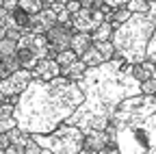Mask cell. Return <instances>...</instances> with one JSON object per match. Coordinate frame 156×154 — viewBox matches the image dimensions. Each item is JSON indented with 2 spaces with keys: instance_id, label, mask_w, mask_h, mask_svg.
<instances>
[{
  "instance_id": "13",
  "label": "cell",
  "mask_w": 156,
  "mask_h": 154,
  "mask_svg": "<svg viewBox=\"0 0 156 154\" xmlns=\"http://www.w3.org/2000/svg\"><path fill=\"white\" fill-rule=\"evenodd\" d=\"M91 46V37L87 33H72V39H69V50L80 59V54Z\"/></svg>"
},
{
  "instance_id": "10",
  "label": "cell",
  "mask_w": 156,
  "mask_h": 154,
  "mask_svg": "<svg viewBox=\"0 0 156 154\" xmlns=\"http://www.w3.org/2000/svg\"><path fill=\"white\" fill-rule=\"evenodd\" d=\"M52 26H56V15H54L50 9H44V11H39V13L30 15L28 28H26V30L37 33V35H46Z\"/></svg>"
},
{
  "instance_id": "23",
  "label": "cell",
  "mask_w": 156,
  "mask_h": 154,
  "mask_svg": "<svg viewBox=\"0 0 156 154\" xmlns=\"http://www.w3.org/2000/svg\"><path fill=\"white\" fill-rule=\"evenodd\" d=\"M54 61H56V65L58 67H67V65H72L74 61H78V56L67 48V50H61V52H56V56H54Z\"/></svg>"
},
{
  "instance_id": "11",
  "label": "cell",
  "mask_w": 156,
  "mask_h": 154,
  "mask_svg": "<svg viewBox=\"0 0 156 154\" xmlns=\"http://www.w3.org/2000/svg\"><path fill=\"white\" fill-rule=\"evenodd\" d=\"M30 74L37 81H52V78H56V76H61V67L56 65L54 59H41L30 70Z\"/></svg>"
},
{
  "instance_id": "40",
  "label": "cell",
  "mask_w": 156,
  "mask_h": 154,
  "mask_svg": "<svg viewBox=\"0 0 156 154\" xmlns=\"http://www.w3.org/2000/svg\"><path fill=\"white\" fill-rule=\"evenodd\" d=\"M5 37H7V28H0V41H2Z\"/></svg>"
},
{
  "instance_id": "21",
  "label": "cell",
  "mask_w": 156,
  "mask_h": 154,
  "mask_svg": "<svg viewBox=\"0 0 156 154\" xmlns=\"http://www.w3.org/2000/svg\"><path fill=\"white\" fill-rule=\"evenodd\" d=\"M130 15H132V13H130L126 7H124V9H115V11H113V13L106 17V22H111V26H113V28H117L119 24H124Z\"/></svg>"
},
{
  "instance_id": "19",
  "label": "cell",
  "mask_w": 156,
  "mask_h": 154,
  "mask_svg": "<svg viewBox=\"0 0 156 154\" xmlns=\"http://www.w3.org/2000/svg\"><path fill=\"white\" fill-rule=\"evenodd\" d=\"M80 61L87 65V67H98V65H102L104 61H102V56H100V52H98L93 46H89L83 54H80Z\"/></svg>"
},
{
  "instance_id": "5",
  "label": "cell",
  "mask_w": 156,
  "mask_h": 154,
  "mask_svg": "<svg viewBox=\"0 0 156 154\" xmlns=\"http://www.w3.org/2000/svg\"><path fill=\"white\" fill-rule=\"evenodd\" d=\"M30 139L52 154H78L85 148V134L76 126L61 124L48 134H30Z\"/></svg>"
},
{
  "instance_id": "26",
  "label": "cell",
  "mask_w": 156,
  "mask_h": 154,
  "mask_svg": "<svg viewBox=\"0 0 156 154\" xmlns=\"http://www.w3.org/2000/svg\"><path fill=\"white\" fill-rule=\"evenodd\" d=\"M145 61L147 63L156 61V37H150L147 44H145Z\"/></svg>"
},
{
  "instance_id": "17",
  "label": "cell",
  "mask_w": 156,
  "mask_h": 154,
  "mask_svg": "<svg viewBox=\"0 0 156 154\" xmlns=\"http://www.w3.org/2000/svg\"><path fill=\"white\" fill-rule=\"evenodd\" d=\"M111 35H113V26H111V22H106V20L98 26L95 30L89 33L91 44H95V41H111Z\"/></svg>"
},
{
  "instance_id": "7",
  "label": "cell",
  "mask_w": 156,
  "mask_h": 154,
  "mask_svg": "<svg viewBox=\"0 0 156 154\" xmlns=\"http://www.w3.org/2000/svg\"><path fill=\"white\" fill-rule=\"evenodd\" d=\"M102 22H104V15L100 11H91V9H78L69 17L72 33H87L89 35L91 30H95Z\"/></svg>"
},
{
  "instance_id": "31",
  "label": "cell",
  "mask_w": 156,
  "mask_h": 154,
  "mask_svg": "<svg viewBox=\"0 0 156 154\" xmlns=\"http://www.w3.org/2000/svg\"><path fill=\"white\" fill-rule=\"evenodd\" d=\"M39 152H41V148H39V145H37L33 139H30V141H28V143L22 148V154H39Z\"/></svg>"
},
{
  "instance_id": "22",
  "label": "cell",
  "mask_w": 156,
  "mask_h": 154,
  "mask_svg": "<svg viewBox=\"0 0 156 154\" xmlns=\"http://www.w3.org/2000/svg\"><path fill=\"white\" fill-rule=\"evenodd\" d=\"M91 46L100 52V56H102L104 63L111 61V59H115V50H113V44H111V41H95V44H91Z\"/></svg>"
},
{
  "instance_id": "2",
  "label": "cell",
  "mask_w": 156,
  "mask_h": 154,
  "mask_svg": "<svg viewBox=\"0 0 156 154\" xmlns=\"http://www.w3.org/2000/svg\"><path fill=\"white\" fill-rule=\"evenodd\" d=\"M83 104V91L69 78L56 76L52 81L33 78L17 95L13 120L28 134H48L61 126Z\"/></svg>"
},
{
  "instance_id": "24",
  "label": "cell",
  "mask_w": 156,
  "mask_h": 154,
  "mask_svg": "<svg viewBox=\"0 0 156 154\" xmlns=\"http://www.w3.org/2000/svg\"><path fill=\"white\" fill-rule=\"evenodd\" d=\"M152 5H156V2H152V0H128L126 9L130 13H147V9Z\"/></svg>"
},
{
  "instance_id": "42",
  "label": "cell",
  "mask_w": 156,
  "mask_h": 154,
  "mask_svg": "<svg viewBox=\"0 0 156 154\" xmlns=\"http://www.w3.org/2000/svg\"><path fill=\"white\" fill-rule=\"evenodd\" d=\"M39 154H52V152H50V150H44V148H41V152H39Z\"/></svg>"
},
{
  "instance_id": "37",
  "label": "cell",
  "mask_w": 156,
  "mask_h": 154,
  "mask_svg": "<svg viewBox=\"0 0 156 154\" xmlns=\"http://www.w3.org/2000/svg\"><path fill=\"white\" fill-rule=\"evenodd\" d=\"M7 17H9V13H7L2 7H0V28H5V26H7Z\"/></svg>"
},
{
  "instance_id": "8",
  "label": "cell",
  "mask_w": 156,
  "mask_h": 154,
  "mask_svg": "<svg viewBox=\"0 0 156 154\" xmlns=\"http://www.w3.org/2000/svg\"><path fill=\"white\" fill-rule=\"evenodd\" d=\"M30 81H33L30 70H17V72L9 74L7 78L0 81V93H5L7 98H11V95H20L28 87Z\"/></svg>"
},
{
  "instance_id": "16",
  "label": "cell",
  "mask_w": 156,
  "mask_h": 154,
  "mask_svg": "<svg viewBox=\"0 0 156 154\" xmlns=\"http://www.w3.org/2000/svg\"><path fill=\"white\" fill-rule=\"evenodd\" d=\"M85 70H87V65H85L80 59H78V61H74L72 65L61 67V76H63V78H69V81H74V83H76V81L85 74Z\"/></svg>"
},
{
  "instance_id": "29",
  "label": "cell",
  "mask_w": 156,
  "mask_h": 154,
  "mask_svg": "<svg viewBox=\"0 0 156 154\" xmlns=\"http://www.w3.org/2000/svg\"><path fill=\"white\" fill-rule=\"evenodd\" d=\"M80 2V9H91V11H98L102 5H104V0H78Z\"/></svg>"
},
{
  "instance_id": "20",
  "label": "cell",
  "mask_w": 156,
  "mask_h": 154,
  "mask_svg": "<svg viewBox=\"0 0 156 154\" xmlns=\"http://www.w3.org/2000/svg\"><path fill=\"white\" fill-rule=\"evenodd\" d=\"M17 9H22L28 15H35L44 11V0H17Z\"/></svg>"
},
{
  "instance_id": "3",
  "label": "cell",
  "mask_w": 156,
  "mask_h": 154,
  "mask_svg": "<svg viewBox=\"0 0 156 154\" xmlns=\"http://www.w3.org/2000/svg\"><path fill=\"white\" fill-rule=\"evenodd\" d=\"M156 26V5L147 9V13H132L124 24L113 28L111 44L117 59L128 65H139L145 61V44L154 37Z\"/></svg>"
},
{
  "instance_id": "36",
  "label": "cell",
  "mask_w": 156,
  "mask_h": 154,
  "mask_svg": "<svg viewBox=\"0 0 156 154\" xmlns=\"http://www.w3.org/2000/svg\"><path fill=\"white\" fill-rule=\"evenodd\" d=\"M5 154H22V148H20V145H13V143H9V148L5 150Z\"/></svg>"
},
{
  "instance_id": "27",
  "label": "cell",
  "mask_w": 156,
  "mask_h": 154,
  "mask_svg": "<svg viewBox=\"0 0 156 154\" xmlns=\"http://www.w3.org/2000/svg\"><path fill=\"white\" fill-rule=\"evenodd\" d=\"M139 89H141L143 95H154L156 93V78H150V81L139 83Z\"/></svg>"
},
{
  "instance_id": "38",
  "label": "cell",
  "mask_w": 156,
  "mask_h": 154,
  "mask_svg": "<svg viewBox=\"0 0 156 154\" xmlns=\"http://www.w3.org/2000/svg\"><path fill=\"white\" fill-rule=\"evenodd\" d=\"M7 148H9V139H7V134H0V150L5 152Z\"/></svg>"
},
{
  "instance_id": "39",
  "label": "cell",
  "mask_w": 156,
  "mask_h": 154,
  "mask_svg": "<svg viewBox=\"0 0 156 154\" xmlns=\"http://www.w3.org/2000/svg\"><path fill=\"white\" fill-rule=\"evenodd\" d=\"M95 154H119V152H117V148H104V150L95 152Z\"/></svg>"
},
{
  "instance_id": "1",
  "label": "cell",
  "mask_w": 156,
  "mask_h": 154,
  "mask_svg": "<svg viewBox=\"0 0 156 154\" xmlns=\"http://www.w3.org/2000/svg\"><path fill=\"white\" fill-rule=\"evenodd\" d=\"M76 85L83 91V104L63 124L76 126L83 134L104 130L115 109L126 98L141 93L139 81L132 76V65L117 56L98 67H87Z\"/></svg>"
},
{
  "instance_id": "33",
  "label": "cell",
  "mask_w": 156,
  "mask_h": 154,
  "mask_svg": "<svg viewBox=\"0 0 156 154\" xmlns=\"http://www.w3.org/2000/svg\"><path fill=\"white\" fill-rule=\"evenodd\" d=\"M22 33L24 30H17V28H7V39H11V41H20V37H22Z\"/></svg>"
},
{
  "instance_id": "35",
  "label": "cell",
  "mask_w": 156,
  "mask_h": 154,
  "mask_svg": "<svg viewBox=\"0 0 156 154\" xmlns=\"http://www.w3.org/2000/svg\"><path fill=\"white\" fill-rule=\"evenodd\" d=\"M2 9H5L7 13L15 11V9H17V0H2Z\"/></svg>"
},
{
  "instance_id": "15",
  "label": "cell",
  "mask_w": 156,
  "mask_h": 154,
  "mask_svg": "<svg viewBox=\"0 0 156 154\" xmlns=\"http://www.w3.org/2000/svg\"><path fill=\"white\" fill-rule=\"evenodd\" d=\"M132 76H134L139 83L150 81V78H156V67H154V63L143 61V63H139V65H132Z\"/></svg>"
},
{
  "instance_id": "4",
  "label": "cell",
  "mask_w": 156,
  "mask_h": 154,
  "mask_svg": "<svg viewBox=\"0 0 156 154\" xmlns=\"http://www.w3.org/2000/svg\"><path fill=\"white\" fill-rule=\"evenodd\" d=\"M111 124L115 128V148L119 154H156V113L143 117H117Z\"/></svg>"
},
{
  "instance_id": "25",
  "label": "cell",
  "mask_w": 156,
  "mask_h": 154,
  "mask_svg": "<svg viewBox=\"0 0 156 154\" xmlns=\"http://www.w3.org/2000/svg\"><path fill=\"white\" fill-rule=\"evenodd\" d=\"M15 41H11V39H5L0 41V61H5V59H9V56H15Z\"/></svg>"
},
{
  "instance_id": "9",
  "label": "cell",
  "mask_w": 156,
  "mask_h": 154,
  "mask_svg": "<svg viewBox=\"0 0 156 154\" xmlns=\"http://www.w3.org/2000/svg\"><path fill=\"white\" fill-rule=\"evenodd\" d=\"M44 37H46V41H48V59H54L56 52L69 48L72 30L65 28V26H61V24H56V26H52Z\"/></svg>"
},
{
  "instance_id": "44",
  "label": "cell",
  "mask_w": 156,
  "mask_h": 154,
  "mask_svg": "<svg viewBox=\"0 0 156 154\" xmlns=\"http://www.w3.org/2000/svg\"><path fill=\"white\" fill-rule=\"evenodd\" d=\"M0 154H5V152H2V150H0Z\"/></svg>"
},
{
  "instance_id": "34",
  "label": "cell",
  "mask_w": 156,
  "mask_h": 154,
  "mask_svg": "<svg viewBox=\"0 0 156 154\" xmlns=\"http://www.w3.org/2000/svg\"><path fill=\"white\" fill-rule=\"evenodd\" d=\"M65 9H67V13L72 15V13H76L78 9H80V2H78V0H67V2H65Z\"/></svg>"
},
{
  "instance_id": "41",
  "label": "cell",
  "mask_w": 156,
  "mask_h": 154,
  "mask_svg": "<svg viewBox=\"0 0 156 154\" xmlns=\"http://www.w3.org/2000/svg\"><path fill=\"white\" fill-rule=\"evenodd\" d=\"M78 154H95V152H91V150H87V148H83L80 152H78Z\"/></svg>"
},
{
  "instance_id": "14",
  "label": "cell",
  "mask_w": 156,
  "mask_h": 154,
  "mask_svg": "<svg viewBox=\"0 0 156 154\" xmlns=\"http://www.w3.org/2000/svg\"><path fill=\"white\" fill-rule=\"evenodd\" d=\"M28 20H30V15L24 13L22 9H15L9 13L7 17V26L5 28H17V30H26L28 28Z\"/></svg>"
},
{
  "instance_id": "43",
  "label": "cell",
  "mask_w": 156,
  "mask_h": 154,
  "mask_svg": "<svg viewBox=\"0 0 156 154\" xmlns=\"http://www.w3.org/2000/svg\"><path fill=\"white\" fill-rule=\"evenodd\" d=\"M50 2H63V5H65V2H67V0H50Z\"/></svg>"
},
{
  "instance_id": "6",
  "label": "cell",
  "mask_w": 156,
  "mask_h": 154,
  "mask_svg": "<svg viewBox=\"0 0 156 154\" xmlns=\"http://www.w3.org/2000/svg\"><path fill=\"white\" fill-rule=\"evenodd\" d=\"M15 59L22 70H33L41 59H48V41L44 35L24 30L15 46Z\"/></svg>"
},
{
  "instance_id": "18",
  "label": "cell",
  "mask_w": 156,
  "mask_h": 154,
  "mask_svg": "<svg viewBox=\"0 0 156 154\" xmlns=\"http://www.w3.org/2000/svg\"><path fill=\"white\" fill-rule=\"evenodd\" d=\"M5 134H7L9 143H13V145H20V148H24V145L30 141V134H28V132H24V130H20L17 126H15V128H11V130H7Z\"/></svg>"
},
{
  "instance_id": "32",
  "label": "cell",
  "mask_w": 156,
  "mask_h": 154,
  "mask_svg": "<svg viewBox=\"0 0 156 154\" xmlns=\"http://www.w3.org/2000/svg\"><path fill=\"white\" fill-rule=\"evenodd\" d=\"M104 5L115 11V9H124V7L128 5V0H104Z\"/></svg>"
},
{
  "instance_id": "28",
  "label": "cell",
  "mask_w": 156,
  "mask_h": 154,
  "mask_svg": "<svg viewBox=\"0 0 156 154\" xmlns=\"http://www.w3.org/2000/svg\"><path fill=\"white\" fill-rule=\"evenodd\" d=\"M2 65H5V70H7V74H13V72H17V70H22L15 56H9V59H5Z\"/></svg>"
},
{
  "instance_id": "30",
  "label": "cell",
  "mask_w": 156,
  "mask_h": 154,
  "mask_svg": "<svg viewBox=\"0 0 156 154\" xmlns=\"http://www.w3.org/2000/svg\"><path fill=\"white\" fill-rule=\"evenodd\" d=\"M17 124H15V120L13 117H7V120H0V134H5L7 130H11V128H15Z\"/></svg>"
},
{
  "instance_id": "12",
  "label": "cell",
  "mask_w": 156,
  "mask_h": 154,
  "mask_svg": "<svg viewBox=\"0 0 156 154\" xmlns=\"http://www.w3.org/2000/svg\"><path fill=\"white\" fill-rule=\"evenodd\" d=\"M85 148L91 152H100L104 148H108V137L104 130H98V132H89L85 134Z\"/></svg>"
}]
</instances>
